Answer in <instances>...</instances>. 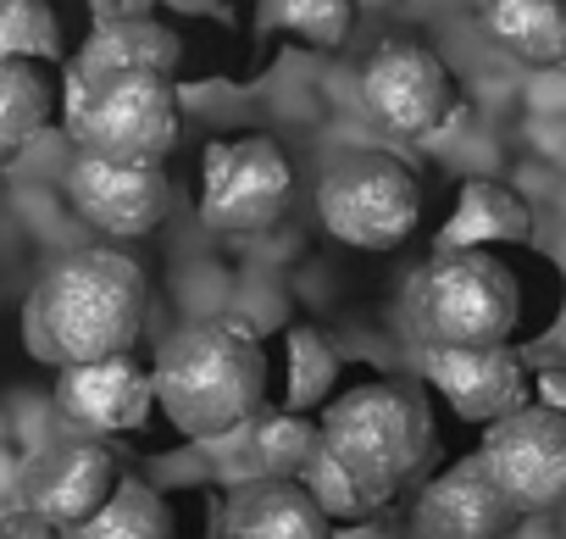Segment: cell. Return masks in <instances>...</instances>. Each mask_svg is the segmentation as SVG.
I'll return each instance as SVG.
<instances>
[{
	"label": "cell",
	"mask_w": 566,
	"mask_h": 539,
	"mask_svg": "<svg viewBox=\"0 0 566 539\" xmlns=\"http://www.w3.org/2000/svg\"><path fill=\"white\" fill-rule=\"evenodd\" d=\"M533 234V211L516 189L494 184V178H472L439 234V250H483L500 239H527Z\"/></svg>",
	"instance_id": "cell-17"
},
{
	"label": "cell",
	"mask_w": 566,
	"mask_h": 539,
	"mask_svg": "<svg viewBox=\"0 0 566 539\" xmlns=\"http://www.w3.org/2000/svg\"><path fill=\"white\" fill-rule=\"evenodd\" d=\"M489 34L527 68L566 62V0H489Z\"/></svg>",
	"instance_id": "cell-18"
},
{
	"label": "cell",
	"mask_w": 566,
	"mask_h": 539,
	"mask_svg": "<svg viewBox=\"0 0 566 539\" xmlns=\"http://www.w3.org/2000/svg\"><path fill=\"white\" fill-rule=\"evenodd\" d=\"M323 228L356 250H395L422 217L417 173L389 151H345L317 184Z\"/></svg>",
	"instance_id": "cell-6"
},
{
	"label": "cell",
	"mask_w": 566,
	"mask_h": 539,
	"mask_svg": "<svg viewBox=\"0 0 566 539\" xmlns=\"http://www.w3.org/2000/svg\"><path fill=\"white\" fill-rule=\"evenodd\" d=\"M56 406L78 434H123L139 428L145 412L156 406V384L134 356H106L84 367H62L56 379Z\"/></svg>",
	"instance_id": "cell-14"
},
{
	"label": "cell",
	"mask_w": 566,
	"mask_h": 539,
	"mask_svg": "<svg viewBox=\"0 0 566 539\" xmlns=\"http://www.w3.org/2000/svg\"><path fill=\"white\" fill-rule=\"evenodd\" d=\"M172 12H189V18H206V12H217V7H233V0H167Z\"/></svg>",
	"instance_id": "cell-26"
},
{
	"label": "cell",
	"mask_w": 566,
	"mask_h": 539,
	"mask_svg": "<svg viewBox=\"0 0 566 539\" xmlns=\"http://www.w3.org/2000/svg\"><path fill=\"white\" fill-rule=\"evenodd\" d=\"M56 112V84L45 79L40 62H0V167H7Z\"/></svg>",
	"instance_id": "cell-20"
},
{
	"label": "cell",
	"mask_w": 566,
	"mask_h": 539,
	"mask_svg": "<svg viewBox=\"0 0 566 539\" xmlns=\"http://www.w3.org/2000/svg\"><path fill=\"white\" fill-rule=\"evenodd\" d=\"M67 195L78 206V217L112 239H139L150 234L167 206H172V184L161 167H145V162H112V156H90L78 151L73 162V178H67Z\"/></svg>",
	"instance_id": "cell-11"
},
{
	"label": "cell",
	"mask_w": 566,
	"mask_h": 539,
	"mask_svg": "<svg viewBox=\"0 0 566 539\" xmlns=\"http://www.w3.org/2000/svg\"><path fill=\"white\" fill-rule=\"evenodd\" d=\"M428 379L433 390L467 417V423H500L527 406V367L505 345H428Z\"/></svg>",
	"instance_id": "cell-13"
},
{
	"label": "cell",
	"mask_w": 566,
	"mask_h": 539,
	"mask_svg": "<svg viewBox=\"0 0 566 539\" xmlns=\"http://www.w3.org/2000/svg\"><path fill=\"white\" fill-rule=\"evenodd\" d=\"M172 68H178V40L161 23L117 18V23H101L90 34V45L73 62V84L67 90H84V84H101V79H123V73H161V79H172Z\"/></svg>",
	"instance_id": "cell-15"
},
{
	"label": "cell",
	"mask_w": 566,
	"mask_h": 539,
	"mask_svg": "<svg viewBox=\"0 0 566 539\" xmlns=\"http://www.w3.org/2000/svg\"><path fill=\"white\" fill-rule=\"evenodd\" d=\"M228 539H334V517L306 484H255L228 506Z\"/></svg>",
	"instance_id": "cell-16"
},
{
	"label": "cell",
	"mask_w": 566,
	"mask_h": 539,
	"mask_svg": "<svg viewBox=\"0 0 566 539\" xmlns=\"http://www.w3.org/2000/svg\"><path fill=\"white\" fill-rule=\"evenodd\" d=\"M117 484H123L117 478V456L95 434L51 439L23 467V511H34V517H45L51 528L67 533V528L90 522L112 500Z\"/></svg>",
	"instance_id": "cell-10"
},
{
	"label": "cell",
	"mask_w": 566,
	"mask_h": 539,
	"mask_svg": "<svg viewBox=\"0 0 566 539\" xmlns=\"http://www.w3.org/2000/svg\"><path fill=\"white\" fill-rule=\"evenodd\" d=\"M51 62L62 56V29L45 0H0V62Z\"/></svg>",
	"instance_id": "cell-24"
},
{
	"label": "cell",
	"mask_w": 566,
	"mask_h": 539,
	"mask_svg": "<svg viewBox=\"0 0 566 539\" xmlns=\"http://www.w3.org/2000/svg\"><path fill=\"white\" fill-rule=\"evenodd\" d=\"M156 406L167 423L189 439H222L244 423H255L266 401V351L239 323H189L178 329L156 367Z\"/></svg>",
	"instance_id": "cell-2"
},
{
	"label": "cell",
	"mask_w": 566,
	"mask_h": 539,
	"mask_svg": "<svg viewBox=\"0 0 566 539\" xmlns=\"http://www.w3.org/2000/svg\"><path fill=\"white\" fill-rule=\"evenodd\" d=\"M522 312L511 267L489 250H439L411 279V323L428 345H505Z\"/></svg>",
	"instance_id": "cell-4"
},
{
	"label": "cell",
	"mask_w": 566,
	"mask_h": 539,
	"mask_svg": "<svg viewBox=\"0 0 566 539\" xmlns=\"http://www.w3.org/2000/svg\"><path fill=\"white\" fill-rule=\"evenodd\" d=\"M150 284L123 250H73L29 296V351L56 367L128 356L145 329Z\"/></svg>",
	"instance_id": "cell-1"
},
{
	"label": "cell",
	"mask_w": 566,
	"mask_h": 539,
	"mask_svg": "<svg viewBox=\"0 0 566 539\" xmlns=\"http://www.w3.org/2000/svg\"><path fill=\"white\" fill-rule=\"evenodd\" d=\"M323 456V428L306 412H277L250 428V467L261 484H306V473Z\"/></svg>",
	"instance_id": "cell-19"
},
{
	"label": "cell",
	"mask_w": 566,
	"mask_h": 539,
	"mask_svg": "<svg viewBox=\"0 0 566 539\" xmlns=\"http://www.w3.org/2000/svg\"><path fill=\"white\" fill-rule=\"evenodd\" d=\"M67 539H172V511L150 484L123 478L90 522L67 528Z\"/></svg>",
	"instance_id": "cell-21"
},
{
	"label": "cell",
	"mask_w": 566,
	"mask_h": 539,
	"mask_svg": "<svg viewBox=\"0 0 566 539\" xmlns=\"http://www.w3.org/2000/svg\"><path fill=\"white\" fill-rule=\"evenodd\" d=\"M0 539H67V533L51 528V522L34 517V511H12V517H0Z\"/></svg>",
	"instance_id": "cell-25"
},
{
	"label": "cell",
	"mask_w": 566,
	"mask_h": 539,
	"mask_svg": "<svg viewBox=\"0 0 566 539\" xmlns=\"http://www.w3.org/2000/svg\"><path fill=\"white\" fill-rule=\"evenodd\" d=\"M522 506L500 489V478L489 473V462L472 450L461 456L450 473H439L422 489L417 522L428 539H511L522 528Z\"/></svg>",
	"instance_id": "cell-12"
},
{
	"label": "cell",
	"mask_w": 566,
	"mask_h": 539,
	"mask_svg": "<svg viewBox=\"0 0 566 539\" xmlns=\"http://www.w3.org/2000/svg\"><path fill=\"white\" fill-rule=\"evenodd\" d=\"M361 101L389 134L428 139L455 112V79L428 45L389 40L373 51V62L361 73Z\"/></svg>",
	"instance_id": "cell-9"
},
{
	"label": "cell",
	"mask_w": 566,
	"mask_h": 539,
	"mask_svg": "<svg viewBox=\"0 0 566 539\" xmlns=\"http://www.w3.org/2000/svg\"><path fill=\"white\" fill-rule=\"evenodd\" d=\"M323 456L373 495H395L433 450V412L411 379H367L323 406Z\"/></svg>",
	"instance_id": "cell-3"
},
{
	"label": "cell",
	"mask_w": 566,
	"mask_h": 539,
	"mask_svg": "<svg viewBox=\"0 0 566 539\" xmlns=\"http://www.w3.org/2000/svg\"><path fill=\"white\" fill-rule=\"evenodd\" d=\"M295 189L290 156L266 134L222 139L206 151V184H200V217L217 234H261L283 217Z\"/></svg>",
	"instance_id": "cell-7"
},
{
	"label": "cell",
	"mask_w": 566,
	"mask_h": 539,
	"mask_svg": "<svg viewBox=\"0 0 566 539\" xmlns=\"http://www.w3.org/2000/svg\"><path fill=\"white\" fill-rule=\"evenodd\" d=\"M478 456L522 511L566 506V406H522L489 423Z\"/></svg>",
	"instance_id": "cell-8"
},
{
	"label": "cell",
	"mask_w": 566,
	"mask_h": 539,
	"mask_svg": "<svg viewBox=\"0 0 566 539\" xmlns=\"http://www.w3.org/2000/svg\"><path fill=\"white\" fill-rule=\"evenodd\" d=\"M261 18H266V29H283L306 45L334 51L356 29V0H266Z\"/></svg>",
	"instance_id": "cell-22"
},
{
	"label": "cell",
	"mask_w": 566,
	"mask_h": 539,
	"mask_svg": "<svg viewBox=\"0 0 566 539\" xmlns=\"http://www.w3.org/2000/svg\"><path fill=\"white\" fill-rule=\"evenodd\" d=\"M67 123L90 156L161 167L178 145V95L161 73H123L67 90Z\"/></svg>",
	"instance_id": "cell-5"
},
{
	"label": "cell",
	"mask_w": 566,
	"mask_h": 539,
	"mask_svg": "<svg viewBox=\"0 0 566 539\" xmlns=\"http://www.w3.org/2000/svg\"><path fill=\"white\" fill-rule=\"evenodd\" d=\"M283 356H290V406L295 412H312L334 395V379H339V356L328 345V334L317 329H290L283 340Z\"/></svg>",
	"instance_id": "cell-23"
}]
</instances>
